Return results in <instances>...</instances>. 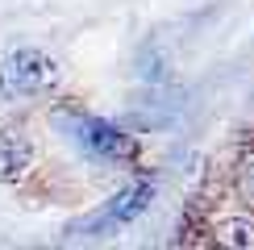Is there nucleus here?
<instances>
[{
  "label": "nucleus",
  "mask_w": 254,
  "mask_h": 250,
  "mask_svg": "<svg viewBox=\"0 0 254 250\" xmlns=\"http://www.w3.org/2000/svg\"><path fill=\"white\" fill-rule=\"evenodd\" d=\"M59 121L67 129V138L83 150V159H96V163H109V167H121V163H133L137 159V142L121 125L96 117V113H83V109H59Z\"/></svg>",
  "instance_id": "1"
},
{
  "label": "nucleus",
  "mask_w": 254,
  "mask_h": 250,
  "mask_svg": "<svg viewBox=\"0 0 254 250\" xmlns=\"http://www.w3.org/2000/svg\"><path fill=\"white\" fill-rule=\"evenodd\" d=\"M59 88V62L38 46H21L0 59V100H34Z\"/></svg>",
  "instance_id": "2"
},
{
  "label": "nucleus",
  "mask_w": 254,
  "mask_h": 250,
  "mask_svg": "<svg viewBox=\"0 0 254 250\" xmlns=\"http://www.w3.org/2000/svg\"><path fill=\"white\" fill-rule=\"evenodd\" d=\"M154 192H158V184L150 180V175H137V180H129L121 192H113V196H109V200H104L92 217L75 221V225H71V234H79V238H104L109 229L129 225V221H137V217L150 208Z\"/></svg>",
  "instance_id": "3"
},
{
  "label": "nucleus",
  "mask_w": 254,
  "mask_h": 250,
  "mask_svg": "<svg viewBox=\"0 0 254 250\" xmlns=\"http://www.w3.org/2000/svg\"><path fill=\"white\" fill-rule=\"evenodd\" d=\"M29 167H34V142L17 125H4L0 129V171H4V180H21V175H29Z\"/></svg>",
  "instance_id": "4"
},
{
  "label": "nucleus",
  "mask_w": 254,
  "mask_h": 250,
  "mask_svg": "<svg viewBox=\"0 0 254 250\" xmlns=\"http://www.w3.org/2000/svg\"><path fill=\"white\" fill-rule=\"evenodd\" d=\"M213 234L221 246H238V250H254V213H225L213 221Z\"/></svg>",
  "instance_id": "5"
},
{
  "label": "nucleus",
  "mask_w": 254,
  "mask_h": 250,
  "mask_svg": "<svg viewBox=\"0 0 254 250\" xmlns=\"http://www.w3.org/2000/svg\"><path fill=\"white\" fill-rule=\"evenodd\" d=\"M234 188H238L242 204L254 213V150H246V154L238 159V167H234Z\"/></svg>",
  "instance_id": "6"
}]
</instances>
